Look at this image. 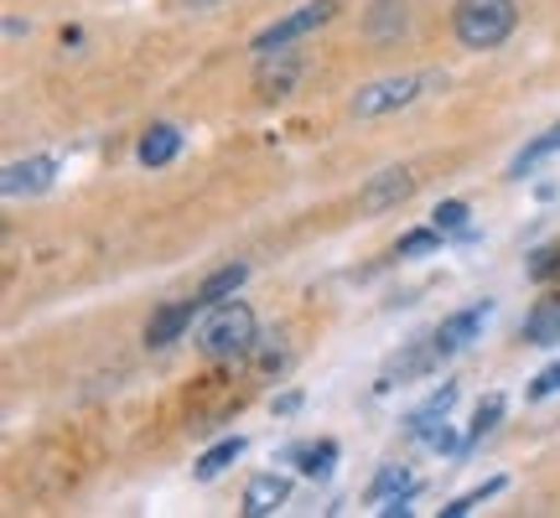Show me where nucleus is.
Returning <instances> with one entry per match:
<instances>
[{"label": "nucleus", "instance_id": "f257e3e1", "mask_svg": "<svg viewBox=\"0 0 560 518\" xmlns=\"http://www.w3.org/2000/svg\"><path fill=\"white\" fill-rule=\"evenodd\" d=\"M514 26H520V5L514 0H457V11H452V32H457L467 52L503 47Z\"/></svg>", "mask_w": 560, "mask_h": 518}, {"label": "nucleus", "instance_id": "f03ea898", "mask_svg": "<svg viewBox=\"0 0 560 518\" xmlns=\"http://www.w3.org/2000/svg\"><path fill=\"white\" fill-rule=\"evenodd\" d=\"M198 348L208 358H244L255 348V311L244 301H219L202 311L198 327Z\"/></svg>", "mask_w": 560, "mask_h": 518}, {"label": "nucleus", "instance_id": "7ed1b4c3", "mask_svg": "<svg viewBox=\"0 0 560 518\" xmlns=\"http://www.w3.org/2000/svg\"><path fill=\"white\" fill-rule=\"evenodd\" d=\"M436 73H395V79H374L363 83L359 94H353V115L359 120H380L389 109H405V104H416L425 89H436Z\"/></svg>", "mask_w": 560, "mask_h": 518}, {"label": "nucleus", "instance_id": "20e7f679", "mask_svg": "<svg viewBox=\"0 0 560 518\" xmlns=\"http://www.w3.org/2000/svg\"><path fill=\"white\" fill-rule=\"evenodd\" d=\"M332 16H338V0H306V5H296L291 16H280L276 26H265L249 47H255V58H270V52H280V47H291L296 37H306V32L327 26Z\"/></svg>", "mask_w": 560, "mask_h": 518}, {"label": "nucleus", "instance_id": "39448f33", "mask_svg": "<svg viewBox=\"0 0 560 518\" xmlns=\"http://www.w3.org/2000/svg\"><path fill=\"white\" fill-rule=\"evenodd\" d=\"M452 404H457V384H441L436 395H431V399H425V404L416 410V415L405 420V431H410L420 446H431V451H452V446H457L452 425H446Z\"/></svg>", "mask_w": 560, "mask_h": 518}, {"label": "nucleus", "instance_id": "423d86ee", "mask_svg": "<svg viewBox=\"0 0 560 518\" xmlns=\"http://www.w3.org/2000/svg\"><path fill=\"white\" fill-rule=\"evenodd\" d=\"M488 321H493V301H478V306H467V311L441 321L436 332H431V342H436L441 358H452V353H462V348H472V342L482 338Z\"/></svg>", "mask_w": 560, "mask_h": 518}, {"label": "nucleus", "instance_id": "0eeeda50", "mask_svg": "<svg viewBox=\"0 0 560 518\" xmlns=\"http://www.w3.org/2000/svg\"><path fill=\"white\" fill-rule=\"evenodd\" d=\"M202 311H208V306H202L198 296L161 306L156 317H151V327H145V348H172V342H182L187 332H192V321H198Z\"/></svg>", "mask_w": 560, "mask_h": 518}, {"label": "nucleus", "instance_id": "6e6552de", "mask_svg": "<svg viewBox=\"0 0 560 518\" xmlns=\"http://www.w3.org/2000/svg\"><path fill=\"white\" fill-rule=\"evenodd\" d=\"M410 192H416V177H410V166H384L380 177H369V187H363L359 208H363V213H389V208H400Z\"/></svg>", "mask_w": 560, "mask_h": 518}, {"label": "nucleus", "instance_id": "1a4fd4ad", "mask_svg": "<svg viewBox=\"0 0 560 518\" xmlns=\"http://www.w3.org/2000/svg\"><path fill=\"white\" fill-rule=\"evenodd\" d=\"M52 177H58V161L52 156L11 161V166H5V177H0V192H5V198H37V192L52 187Z\"/></svg>", "mask_w": 560, "mask_h": 518}, {"label": "nucleus", "instance_id": "9d476101", "mask_svg": "<svg viewBox=\"0 0 560 518\" xmlns=\"http://www.w3.org/2000/svg\"><path fill=\"white\" fill-rule=\"evenodd\" d=\"M285 498H291V482L280 478V472H260V478H249V487H244V518L280 514Z\"/></svg>", "mask_w": 560, "mask_h": 518}, {"label": "nucleus", "instance_id": "9b49d317", "mask_svg": "<svg viewBox=\"0 0 560 518\" xmlns=\"http://www.w3.org/2000/svg\"><path fill=\"white\" fill-rule=\"evenodd\" d=\"M296 79H301V58L291 52V47H280V52L260 58V79H255V89H260L265 99H280V94H291V83Z\"/></svg>", "mask_w": 560, "mask_h": 518}, {"label": "nucleus", "instance_id": "f8f14e48", "mask_svg": "<svg viewBox=\"0 0 560 518\" xmlns=\"http://www.w3.org/2000/svg\"><path fill=\"white\" fill-rule=\"evenodd\" d=\"M441 363V353H436V342L425 338V342H416V348H410V353H405V358H395L389 363V368H384V379L374 384V389H395V384H410V379H420V374H431V368H436Z\"/></svg>", "mask_w": 560, "mask_h": 518}, {"label": "nucleus", "instance_id": "ddd939ff", "mask_svg": "<svg viewBox=\"0 0 560 518\" xmlns=\"http://www.w3.org/2000/svg\"><path fill=\"white\" fill-rule=\"evenodd\" d=\"M524 342H529V348H560V296L540 301V306L524 317Z\"/></svg>", "mask_w": 560, "mask_h": 518}, {"label": "nucleus", "instance_id": "4468645a", "mask_svg": "<svg viewBox=\"0 0 560 518\" xmlns=\"http://www.w3.org/2000/svg\"><path fill=\"white\" fill-rule=\"evenodd\" d=\"M182 151V130L177 125H151L145 136H140V166H166V161H177Z\"/></svg>", "mask_w": 560, "mask_h": 518}, {"label": "nucleus", "instance_id": "2eb2a0df", "mask_svg": "<svg viewBox=\"0 0 560 518\" xmlns=\"http://www.w3.org/2000/svg\"><path fill=\"white\" fill-rule=\"evenodd\" d=\"M550 156H560V120L550 125L545 136H535L520 156L509 161V177H524V172H535V166H540V161H550Z\"/></svg>", "mask_w": 560, "mask_h": 518}, {"label": "nucleus", "instance_id": "dca6fc26", "mask_svg": "<svg viewBox=\"0 0 560 518\" xmlns=\"http://www.w3.org/2000/svg\"><path fill=\"white\" fill-rule=\"evenodd\" d=\"M244 280H249V264H223V270H213V275L198 285V301L202 306H219V301H229L240 291Z\"/></svg>", "mask_w": 560, "mask_h": 518}, {"label": "nucleus", "instance_id": "f3484780", "mask_svg": "<svg viewBox=\"0 0 560 518\" xmlns=\"http://www.w3.org/2000/svg\"><path fill=\"white\" fill-rule=\"evenodd\" d=\"M240 457H244V440L240 436H229V440H219V446H208V451L198 457V482H213L219 472H229V467H234Z\"/></svg>", "mask_w": 560, "mask_h": 518}, {"label": "nucleus", "instance_id": "a211bd4d", "mask_svg": "<svg viewBox=\"0 0 560 518\" xmlns=\"http://www.w3.org/2000/svg\"><path fill=\"white\" fill-rule=\"evenodd\" d=\"M416 482H410V472H405L400 461H384L380 467V478L369 482V503H384V498H395V493H410Z\"/></svg>", "mask_w": 560, "mask_h": 518}, {"label": "nucleus", "instance_id": "6ab92c4d", "mask_svg": "<svg viewBox=\"0 0 560 518\" xmlns=\"http://www.w3.org/2000/svg\"><path fill=\"white\" fill-rule=\"evenodd\" d=\"M291 457L301 461V472H306V478H327V472H332V461H338V446H332V440H317V446H301V451H291Z\"/></svg>", "mask_w": 560, "mask_h": 518}, {"label": "nucleus", "instance_id": "aec40b11", "mask_svg": "<svg viewBox=\"0 0 560 518\" xmlns=\"http://www.w3.org/2000/svg\"><path fill=\"white\" fill-rule=\"evenodd\" d=\"M503 493V478L493 482H482V487H472V493H462V498H452L446 508H441V518H462V514H472V508H482L488 498H499Z\"/></svg>", "mask_w": 560, "mask_h": 518}, {"label": "nucleus", "instance_id": "412c9836", "mask_svg": "<svg viewBox=\"0 0 560 518\" xmlns=\"http://www.w3.org/2000/svg\"><path fill=\"white\" fill-rule=\"evenodd\" d=\"M431 223H436L441 234H457V239H472V228H467V202H462V198L441 202L436 213H431Z\"/></svg>", "mask_w": 560, "mask_h": 518}, {"label": "nucleus", "instance_id": "4be33fe9", "mask_svg": "<svg viewBox=\"0 0 560 518\" xmlns=\"http://www.w3.org/2000/svg\"><path fill=\"white\" fill-rule=\"evenodd\" d=\"M441 239H446V234H441L436 223H431V228H416V234H405V239H400V244H395V255H400V259L431 255V249H441Z\"/></svg>", "mask_w": 560, "mask_h": 518}, {"label": "nucleus", "instance_id": "5701e85b", "mask_svg": "<svg viewBox=\"0 0 560 518\" xmlns=\"http://www.w3.org/2000/svg\"><path fill=\"white\" fill-rule=\"evenodd\" d=\"M503 420V395H488L478 404V415H472V431H467V446H472V440H482L488 436V431H493V425H499Z\"/></svg>", "mask_w": 560, "mask_h": 518}, {"label": "nucleus", "instance_id": "b1692460", "mask_svg": "<svg viewBox=\"0 0 560 518\" xmlns=\"http://www.w3.org/2000/svg\"><path fill=\"white\" fill-rule=\"evenodd\" d=\"M560 275V244H550V249H535L529 255V280H550Z\"/></svg>", "mask_w": 560, "mask_h": 518}, {"label": "nucleus", "instance_id": "393cba45", "mask_svg": "<svg viewBox=\"0 0 560 518\" xmlns=\"http://www.w3.org/2000/svg\"><path fill=\"white\" fill-rule=\"evenodd\" d=\"M550 395H560V363H550L540 379L529 384V399H550Z\"/></svg>", "mask_w": 560, "mask_h": 518}, {"label": "nucleus", "instance_id": "a878e982", "mask_svg": "<svg viewBox=\"0 0 560 518\" xmlns=\"http://www.w3.org/2000/svg\"><path fill=\"white\" fill-rule=\"evenodd\" d=\"M296 410H301V395H296V389L276 399V415H296Z\"/></svg>", "mask_w": 560, "mask_h": 518}]
</instances>
